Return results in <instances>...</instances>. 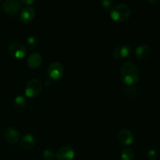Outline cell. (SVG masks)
I'll return each mask as SVG.
<instances>
[{
    "instance_id": "6da1fadb",
    "label": "cell",
    "mask_w": 160,
    "mask_h": 160,
    "mask_svg": "<svg viewBox=\"0 0 160 160\" xmlns=\"http://www.w3.org/2000/svg\"><path fill=\"white\" fill-rule=\"evenodd\" d=\"M120 78L122 81L127 85H134L137 84L140 78L138 68L134 62L131 61L125 62L121 66Z\"/></svg>"
},
{
    "instance_id": "7a4b0ae2",
    "label": "cell",
    "mask_w": 160,
    "mask_h": 160,
    "mask_svg": "<svg viewBox=\"0 0 160 160\" xmlns=\"http://www.w3.org/2000/svg\"><path fill=\"white\" fill-rule=\"evenodd\" d=\"M131 14V9L125 3H119L110 9V17L114 21L123 22L128 20Z\"/></svg>"
},
{
    "instance_id": "3957f363",
    "label": "cell",
    "mask_w": 160,
    "mask_h": 160,
    "mask_svg": "<svg viewBox=\"0 0 160 160\" xmlns=\"http://www.w3.org/2000/svg\"><path fill=\"white\" fill-rule=\"evenodd\" d=\"M42 90V82L37 78L29 80L25 88V95L29 98H34L40 94Z\"/></svg>"
},
{
    "instance_id": "277c9868",
    "label": "cell",
    "mask_w": 160,
    "mask_h": 160,
    "mask_svg": "<svg viewBox=\"0 0 160 160\" xmlns=\"http://www.w3.org/2000/svg\"><path fill=\"white\" fill-rule=\"evenodd\" d=\"M8 51L12 57L16 59H23L28 53V49L20 42H12L8 46Z\"/></svg>"
},
{
    "instance_id": "5b68a950",
    "label": "cell",
    "mask_w": 160,
    "mask_h": 160,
    "mask_svg": "<svg viewBox=\"0 0 160 160\" xmlns=\"http://www.w3.org/2000/svg\"><path fill=\"white\" fill-rule=\"evenodd\" d=\"M22 4L18 0H6L2 5V9L8 15H17L21 9Z\"/></svg>"
},
{
    "instance_id": "8992f818",
    "label": "cell",
    "mask_w": 160,
    "mask_h": 160,
    "mask_svg": "<svg viewBox=\"0 0 160 160\" xmlns=\"http://www.w3.org/2000/svg\"><path fill=\"white\" fill-rule=\"evenodd\" d=\"M63 66L59 62H52L49 67H48V70H47L49 78L53 81H58V80L61 79L62 75H63Z\"/></svg>"
},
{
    "instance_id": "52a82bcc",
    "label": "cell",
    "mask_w": 160,
    "mask_h": 160,
    "mask_svg": "<svg viewBox=\"0 0 160 160\" xmlns=\"http://www.w3.org/2000/svg\"><path fill=\"white\" fill-rule=\"evenodd\" d=\"M74 149L70 145L61 147L56 153V160H73L74 159Z\"/></svg>"
},
{
    "instance_id": "ba28073f",
    "label": "cell",
    "mask_w": 160,
    "mask_h": 160,
    "mask_svg": "<svg viewBox=\"0 0 160 160\" xmlns=\"http://www.w3.org/2000/svg\"><path fill=\"white\" fill-rule=\"evenodd\" d=\"M132 52V48L128 45H120L114 48L112 52V55L113 58L117 60H121L128 57Z\"/></svg>"
},
{
    "instance_id": "9c48e42d",
    "label": "cell",
    "mask_w": 160,
    "mask_h": 160,
    "mask_svg": "<svg viewBox=\"0 0 160 160\" xmlns=\"http://www.w3.org/2000/svg\"><path fill=\"white\" fill-rule=\"evenodd\" d=\"M36 15L35 9L32 6H25L20 12V20L22 23H28L33 20Z\"/></svg>"
},
{
    "instance_id": "30bf717a",
    "label": "cell",
    "mask_w": 160,
    "mask_h": 160,
    "mask_svg": "<svg viewBox=\"0 0 160 160\" xmlns=\"http://www.w3.org/2000/svg\"><path fill=\"white\" fill-rule=\"evenodd\" d=\"M118 139L123 145H131L134 142V136L130 130L123 129L119 132Z\"/></svg>"
},
{
    "instance_id": "8fae6325",
    "label": "cell",
    "mask_w": 160,
    "mask_h": 160,
    "mask_svg": "<svg viewBox=\"0 0 160 160\" xmlns=\"http://www.w3.org/2000/svg\"><path fill=\"white\" fill-rule=\"evenodd\" d=\"M5 138L7 142L10 144H16L20 138V134L17 128L13 127H9L5 131Z\"/></svg>"
},
{
    "instance_id": "7c38bea8",
    "label": "cell",
    "mask_w": 160,
    "mask_h": 160,
    "mask_svg": "<svg viewBox=\"0 0 160 160\" xmlns=\"http://www.w3.org/2000/svg\"><path fill=\"white\" fill-rule=\"evenodd\" d=\"M151 53V47L147 44H142L135 49V56L138 59H145Z\"/></svg>"
},
{
    "instance_id": "4fadbf2b",
    "label": "cell",
    "mask_w": 160,
    "mask_h": 160,
    "mask_svg": "<svg viewBox=\"0 0 160 160\" xmlns=\"http://www.w3.org/2000/svg\"><path fill=\"white\" fill-rule=\"evenodd\" d=\"M28 64L31 68L35 69L40 67L42 62V56L38 52H33L28 58Z\"/></svg>"
},
{
    "instance_id": "5bb4252c",
    "label": "cell",
    "mask_w": 160,
    "mask_h": 160,
    "mask_svg": "<svg viewBox=\"0 0 160 160\" xmlns=\"http://www.w3.org/2000/svg\"><path fill=\"white\" fill-rule=\"evenodd\" d=\"M35 138L33 134H27L22 138L21 142H20V146L23 149L29 150L30 148H32L35 144Z\"/></svg>"
},
{
    "instance_id": "9a60e30c",
    "label": "cell",
    "mask_w": 160,
    "mask_h": 160,
    "mask_svg": "<svg viewBox=\"0 0 160 160\" xmlns=\"http://www.w3.org/2000/svg\"><path fill=\"white\" fill-rule=\"evenodd\" d=\"M27 99L23 95H17L13 100V106L17 109H22L26 106Z\"/></svg>"
},
{
    "instance_id": "2e32d148",
    "label": "cell",
    "mask_w": 160,
    "mask_h": 160,
    "mask_svg": "<svg viewBox=\"0 0 160 160\" xmlns=\"http://www.w3.org/2000/svg\"><path fill=\"white\" fill-rule=\"evenodd\" d=\"M134 157V152L131 148H124L121 152V159L123 160H132Z\"/></svg>"
},
{
    "instance_id": "e0dca14e",
    "label": "cell",
    "mask_w": 160,
    "mask_h": 160,
    "mask_svg": "<svg viewBox=\"0 0 160 160\" xmlns=\"http://www.w3.org/2000/svg\"><path fill=\"white\" fill-rule=\"evenodd\" d=\"M42 157L45 160H52L56 157V154L52 149H45L42 152Z\"/></svg>"
},
{
    "instance_id": "ac0fdd59",
    "label": "cell",
    "mask_w": 160,
    "mask_h": 160,
    "mask_svg": "<svg viewBox=\"0 0 160 160\" xmlns=\"http://www.w3.org/2000/svg\"><path fill=\"white\" fill-rule=\"evenodd\" d=\"M38 43V40L36 38V37L31 35L29 36L27 39V44H28V46L30 48H34V47H36Z\"/></svg>"
},
{
    "instance_id": "d6986e66",
    "label": "cell",
    "mask_w": 160,
    "mask_h": 160,
    "mask_svg": "<svg viewBox=\"0 0 160 160\" xmlns=\"http://www.w3.org/2000/svg\"><path fill=\"white\" fill-rule=\"evenodd\" d=\"M147 156L149 159L155 160L158 158V152L155 148H150L147 152Z\"/></svg>"
},
{
    "instance_id": "ffe728a7",
    "label": "cell",
    "mask_w": 160,
    "mask_h": 160,
    "mask_svg": "<svg viewBox=\"0 0 160 160\" xmlns=\"http://www.w3.org/2000/svg\"><path fill=\"white\" fill-rule=\"evenodd\" d=\"M113 2V0H103V1H102V6L105 10H109V9H112Z\"/></svg>"
},
{
    "instance_id": "44dd1931",
    "label": "cell",
    "mask_w": 160,
    "mask_h": 160,
    "mask_svg": "<svg viewBox=\"0 0 160 160\" xmlns=\"http://www.w3.org/2000/svg\"><path fill=\"white\" fill-rule=\"evenodd\" d=\"M124 92L127 95H128V96L130 97L135 96V95L138 94V89L135 88L134 87L128 88L125 89Z\"/></svg>"
},
{
    "instance_id": "7402d4cb",
    "label": "cell",
    "mask_w": 160,
    "mask_h": 160,
    "mask_svg": "<svg viewBox=\"0 0 160 160\" xmlns=\"http://www.w3.org/2000/svg\"><path fill=\"white\" fill-rule=\"evenodd\" d=\"M34 2V0H22V1L20 2L21 4L25 5L26 6H31V5H32Z\"/></svg>"
},
{
    "instance_id": "603a6c76",
    "label": "cell",
    "mask_w": 160,
    "mask_h": 160,
    "mask_svg": "<svg viewBox=\"0 0 160 160\" xmlns=\"http://www.w3.org/2000/svg\"><path fill=\"white\" fill-rule=\"evenodd\" d=\"M51 84V82H50V80H48V79H46L45 81V84L46 86H48V85H49V84Z\"/></svg>"
},
{
    "instance_id": "cb8c5ba5",
    "label": "cell",
    "mask_w": 160,
    "mask_h": 160,
    "mask_svg": "<svg viewBox=\"0 0 160 160\" xmlns=\"http://www.w3.org/2000/svg\"><path fill=\"white\" fill-rule=\"evenodd\" d=\"M148 2L154 5V4H157V3H159V1H152H152H148Z\"/></svg>"
},
{
    "instance_id": "d4e9b609",
    "label": "cell",
    "mask_w": 160,
    "mask_h": 160,
    "mask_svg": "<svg viewBox=\"0 0 160 160\" xmlns=\"http://www.w3.org/2000/svg\"><path fill=\"white\" fill-rule=\"evenodd\" d=\"M0 2H1V1H0Z\"/></svg>"
}]
</instances>
